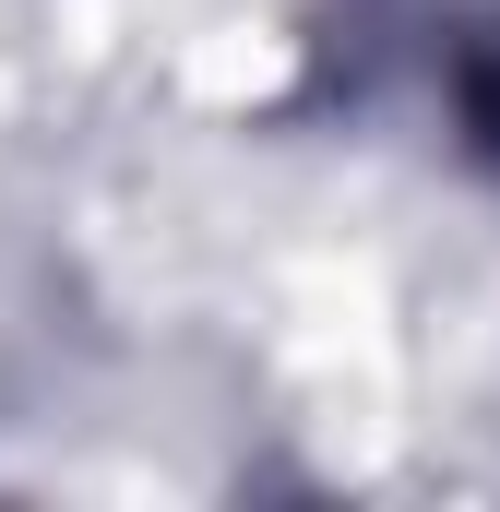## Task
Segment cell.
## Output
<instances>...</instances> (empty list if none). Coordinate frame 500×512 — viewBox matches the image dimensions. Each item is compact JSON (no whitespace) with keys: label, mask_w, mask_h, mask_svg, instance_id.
Here are the masks:
<instances>
[{"label":"cell","mask_w":500,"mask_h":512,"mask_svg":"<svg viewBox=\"0 0 500 512\" xmlns=\"http://www.w3.org/2000/svg\"><path fill=\"white\" fill-rule=\"evenodd\" d=\"M465 120L500 143V48H477V60H465Z\"/></svg>","instance_id":"1"}]
</instances>
